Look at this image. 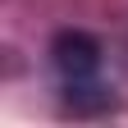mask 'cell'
Returning a JSON list of instances; mask_svg holds the SVG:
<instances>
[{
    "label": "cell",
    "instance_id": "obj_1",
    "mask_svg": "<svg viewBox=\"0 0 128 128\" xmlns=\"http://www.w3.org/2000/svg\"><path fill=\"white\" fill-rule=\"evenodd\" d=\"M50 60H55V69L69 78V82H87V78L101 69V46H96V37H87V32H60L50 41Z\"/></svg>",
    "mask_w": 128,
    "mask_h": 128
}]
</instances>
